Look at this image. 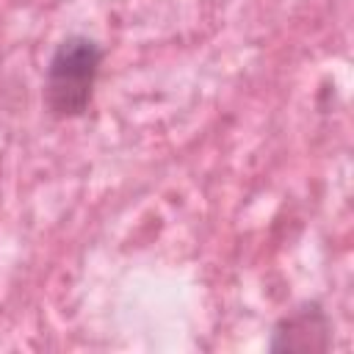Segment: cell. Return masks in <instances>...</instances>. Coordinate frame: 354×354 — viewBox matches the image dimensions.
I'll use <instances>...</instances> for the list:
<instances>
[{
	"instance_id": "obj_1",
	"label": "cell",
	"mask_w": 354,
	"mask_h": 354,
	"mask_svg": "<svg viewBox=\"0 0 354 354\" xmlns=\"http://www.w3.org/2000/svg\"><path fill=\"white\" fill-rule=\"evenodd\" d=\"M102 50L88 36L64 39L50 64L44 80V100L55 116H80L94 94V83L100 75Z\"/></svg>"
},
{
	"instance_id": "obj_2",
	"label": "cell",
	"mask_w": 354,
	"mask_h": 354,
	"mask_svg": "<svg viewBox=\"0 0 354 354\" xmlns=\"http://www.w3.org/2000/svg\"><path fill=\"white\" fill-rule=\"evenodd\" d=\"M329 346V321L318 307H301L288 315L271 340V351H324Z\"/></svg>"
}]
</instances>
